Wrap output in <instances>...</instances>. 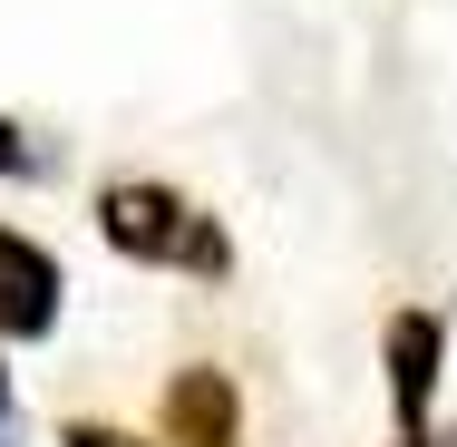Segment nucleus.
<instances>
[{
  "mask_svg": "<svg viewBox=\"0 0 457 447\" xmlns=\"http://www.w3.org/2000/svg\"><path fill=\"white\" fill-rule=\"evenodd\" d=\"M97 234H107L127 263H185V272H204V282L234 272V244L214 234V214H195L176 185H146V176H127V185L97 195Z\"/></svg>",
  "mask_w": 457,
  "mask_h": 447,
  "instance_id": "1",
  "label": "nucleus"
},
{
  "mask_svg": "<svg viewBox=\"0 0 457 447\" xmlns=\"http://www.w3.org/2000/svg\"><path fill=\"white\" fill-rule=\"evenodd\" d=\"M379 360H389V399H399V428H409V438H428V399H438L448 321H438V311H389V331H379Z\"/></svg>",
  "mask_w": 457,
  "mask_h": 447,
  "instance_id": "2",
  "label": "nucleus"
},
{
  "mask_svg": "<svg viewBox=\"0 0 457 447\" xmlns=\"http://www.w3.org/2000/svg\"><path fill=\"white\" fill-rule=\"evenodd\" d=\"M59 331V263L0 224V341H49Z\"/></svg>",
  "mask_w": 457,
  "mask_h": 447,
  "instance_id": "3",
  "label": "nucleus"
},
{
  "mask_svg": "<svg viewBox=\"0 0 457 447\" xmlns=\"http://www.w3.org/2000/svg\"><path fill=\"white\" fill-rule=\"evenodd\" d=\"M166 447H244V399L224 369H176L166 379Z\"/></svg>",
  "mask_w": 457,
  "mask_h": 447,
  "instance_id": "4",
  "label": "nucleus"
},
{
  "mask_svg": "<svg viewBox=\"0 0 457 447\" xmlns=\"http://www.w3.org/2000/svg\"><path fill=\"white\" fill-rule=\"evenodd\" d=\"M59 447H137V438H127V428H97V418H69V438H59Z\"/></svg>",
  "mask_w": 457,
  "mask_h": 447,
  "instance_id": "5",
  "label": "nucleus"
},
{
  "mask_svg": "<svg viewBox=\"0 0 457 447\" xmlns=\"http://www.w3.org/2000/svg\"><path fill=\"white\" fill-rule=\"evenodd\" d=\"M29 166H39V156L20 146V127H0V176H29Z\"/></svg>",
  "mask_w": 457,
  "mask_h": 447,
  "instance_id": "6",
  "label": "nucleus"
},
{
  "mask_svg": "<svg viewBox=\"0 0 457 447\" xmlns=\"http://www.w3.org/2000/svg\"><path fill=\"white\" fill-rule=\"evenodd\" d=\"M0 418H10V379H0Z\"/></svg>",
  "mask_w": 457,
  "mask_h": 447,
  "instance_id": "7",
  "label": "nucleus"
},
{
  "mask_svg": "<svg viewBox=\"0 0 457 447\" xmlns=\"http://www.w3.org/2000/svg\"><path fill=\"white\" fill-rule=\"evenodd\" d=\"M409 447H428V438H409ZM448 447H457V438H448Z\"/></svg>",
  "mask_w": 457,
  "mask_h": 447,
  "instance_id": "8",
  "label": "nucleus"
}]
</instances>
